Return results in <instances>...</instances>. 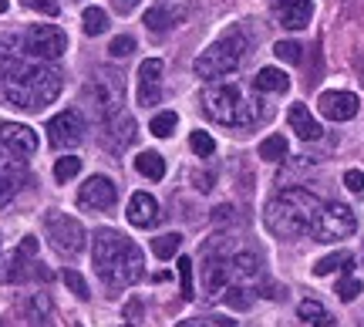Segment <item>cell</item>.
<instances>
[{"label":"cell","instance_id":"obj_1","mask_svg":"<svg viewBox=\"0 0 364 327\" xmlns=\"http://www.w3.org/2000/svg\"><path fill=\"white\" fill-rule=\"evenodd\" d=\"M0 95L14 108L41 112L61 95V71L0 41Z\"/></svg>","mask_w":364,"mask_h":327},{"label":"cell","instance_id":"obj_2","mask_svg":"<svg viewBox=\"0 0 364 327\" xmlns=\"http://www.w3.org/2000/svg\"><path fill=\"white\" fill-rule=\"evenodd\" d=\"M95 270L108 287H132L145 274L142 250L118 230H98L95 233Z\"/></svg>","mask_w":364,"mask_h":327},{"label":"cell","instance_id":"obj_3","mask_svg":"<svg viewBox=\"0 0 364 327\" xmlns=\"http://www.w3.org/2000/svg\"><path fill=\"white\" fill-rule=\"evenodd\" d=\"M321 206H324V203L314 196L311 189L290 186V189H280V193L267 203L263 223H267V230H270L273 236H280V240H297V236L314 230Z\"/></svg>","mask_w":364,"mask_h":327},{"label":"cell","instance_id":"obj_4","mask_svg":"<svg viewBox=\"0 0 364 327\" xmlns=\"http://www.w3.org/2000/svg\"><path fill=\"white\" fill-rule=\"evenodd\" d=\"M203 112H206L213 122L220 125H230V129H250L263 118V105L257 98H250L243 92V85H233V81H223V85H209L203 92Z\"/></svg>","mask_w":364,"mask_h":327},{"label":"cell","instance_id":"obj_5","mask_svg":"<svg viewBox=\"0 0 364 327\" xmlns=\"http://www.w3.org/2000/svg\"><path fill=\"white\" fill-rule=\"evenodd\" d=\"M250 51V41L243 31H226L220 41H213L206 51L196 58V75L199 78H223V75H233L236 68L243 65V58Z\"/></svg>","mask_w":364,"mask_h":327},{"label":"cell","instance_id":"obj_6","mask_svg":"<svg viewBox=\"0 0 364 327\" xmlns=\"http://www.w3.org/2000/svg\"><path fill=\"white\" fill-rule=\"evenodd\" d=\"M34 257H38V236H24V240H21V247L0 263V284H24L27 277L51 280V270H48V267H41Z\"/></svg>","mask_w":364,"mask_h":327},{"label":"cell","instance_id":"obj_7","mask_svg":"<svg viewBox=\"0 0 364 327\" xmlns=\"http://www.w3.org/2000/svg\"><path fill=\"white\" fill-rule=\"evenodd\" d=\"M354 230H358V216H354L351 206H344V203H324L311 233L317 243H334V240L354 236Z\"/></svg>","mask_w":364,"mask_h":327},{"label":"cell","instance_id":"obj_8","mask_svg":"<svg viewBox=\"0 0 364 327\" xmlns=\"http://www.w3.org/2000/svg\"><path fill=\"white\" fill-rule=\"evenodd\" d=\"M44 226H48V240L51 247L61 253V257H78L85 250V226H81L75 216H68L61 210H51L44 216Z\"/></svg>","mask_w":364,"mask_h":327},{"label":"cell","instance_id":"obj_9","mask_svg":"<svg viewBox=\"0 0 364 327\" xmlns=\"http://www.w3.org/2000/svg\"><path fill=\"white\" fill-rule=\"evenodd\" d=\"M68 51V38L61 27L54 24H34L24 34V54L38 58V61H58Z\"/></svg>","mask_w":364,"mask_h":327},{"label":"cell","instance_id":"obj_10","mask_svg":"<svg viewBox=\"0 0 364 327\" xmlns=\"http://www.w3.org/2000/svg\"><path fill=\"white\" fill-rule=\"evenodd\" d=\"M91 98H95V108H98V115L112 118L122 112L125 105V81L118 71H102V75H95L91 81Z\"/></svg>","mask_w":364,"mask_h":327},{"label":"cell","instance_id":"obj_11","mask_svg":"<svg viewBox=\"0 0 364 327\" xmlns=\"http://www.w3.org/2000/svg\"><path fill=\"white\" fill-rule=\"evenodd\" d=\"M81 139H85V118L75 108H68V112H61V115H54L48 122V142L54 149H75Z\"/></svg>","mask_w":364,"mask_h":327},{"label":"cell","instance_id":"obj_12","mask_svg":"<svg viewBox=\"0 0 364 327\" xmlns=\"http://www.w3.org/2000/svg\"><path fill=\"white\" fill-rule=\"evenodd\" d=\"M115 199H118V189L108 176H91L88 183L78 189V206L81 210H95V213L112 210Z\"/></svg>","mask_w":364,"mask_h":327},{"label":"cell","instance_id":"obj_13","mask_svg":"<svg viewBox=\"0 0 364 327\" xmlns=\"http://www.w3.org/2000/svg\"><path fill=\"white\" fill-rule=\"evenodd\" d=\"M24 183H27V169H24V162H21V156H14V152H7L0 145V206H7L21 193Z\"/></svg>","mask_w":364,"mask_h":327},{"label":"cell","instance_id":"obj_14","mask_svg":"<svg viewBox=\"0 0 364 327\" xmlns=\"http://www.w3.org/2000/svg\"><path fill=\"white\" fill-rule=\"evenodd\" d=\"M162 98V61L159 58H145L139 65V105L152 108Z\"/></svg>","mask_w":364,"mask_h":327},{"label":"cell","instance_id":"obj_15","mask_svg":"<svg viewBox=\"0 0 364 327\" xmlns=\"http://www.w3.org/2000/svg\"><path fill=\"white\" fill-rule=\"evenodd\" d=\"M0 145L7 152H14V156L27 159L38 152V132L27 129V125H17V122H4L0 125Z\"/></svg>","mask_w":364,"mask_h":327},{"label":"cell","instance_id":"obj_16","mask_svg":"<svg viewBox=\"0 0 364 327\" xmlns=\"http://www.w3.org/2000/svg\"><path fill=\"white\" fill-rule=\"evenodd\" d=\"M317 108H321V115H324L327 122H351V118L358 115L361 102H358V95H351V92H324L317 98Z\"/></svg>","mask_w":364,"mask_h":327},{"label":"cell","instance_id":"obj_17","mask_svg":"<svg viewBox=\"0 0 364 327\" xmlns=\"http://www.w3.org/2000/svg\"><path fill=\"white\" fill-rule=\"evenodd\" d=\"M273 17L287 31H304L314 17V0H273Z\"/></svg>","mask_w":364,"mask_h":327},{"label":"cell","instance_id":"obj_18","mask_svg":"<svg viewBox=\"0 0 364 327\" xmlns=\"http://www.w3.org/2000/svg\"><path fill=\"white\" fill-rule=\"evenodd\" d=\"M132 226H139V230H149V226H156L162 220V210H159L156 196H149V193H135L129 199V210H125Z\"/></svg>","mask_w":364,"mask_h":327},{"label":"cell","instance_id":"obj_19","mask_svg":"<svg viewBox=\"0 0 364 327\" xmlns=\"http://www.w3.org/2000/svg\"><path fill=\"white\" fill-rule=\"evenodd\" d=\"M287 122H290V132L297 135V139H304V142H314V139H321V125H317V118L311 115V108L307 105H290V112H287Z\"/></svg>","mask_w":364,"mask_h":327},{"label":"cell","instance_id":"obj_20","mask_svg":"<svg viewBox=\"0 0 364 327\" xmlns=\"http://www.w3.org/2000/svg\"><path fill=\"white\" fill-rule=\"evenodd\" d=\"M132 139H135V118L125 115V112L108 118V142H112V149H125V145H132Z\"/></svg>","mask_w":364,"mask_h":327},{"label":"cell","instance_id":"obj_21","mask_svg":"<svg viewBox=\"0 0 364 327\" xmlns=\"http://www.w3.org/2000/svg\"><path fill=\"white\" fill-rule=\"evenodd\" d=\"M182 17L179 11H169V7H152V11H145V27L152 31V34H166V31H172V27L179 24Z\"/></svg>","mask_w":364,"mask_h":327},{"label":"cell","instance_id":"obj_22","mask_svg":"<svg viewBox=\"0 0 364 327\" xmlns=\"http://www.w3.org/2000/svg\"><path fill=\"white\" fill-rule=\"evenodd\" d=\"M253 88L257 92H270V95H284L290 88V78H287L280 68H263L260 75L253 78Z\"/></svg>","mask_w":364,"mask_h":327},{"label":"cell","instance_id":"obj_23","mask_svg":"<svg viewBox=\"0 0 364 327\" xmlns=\"http://www.w3.org/2000/svg\"><path fill=\"white\" fill-rule=\"evenodd\" d=\"M297 314L307 327H334V317L327 314V307L324 304H317V301H300Z\"/></svg>","mask_w":364,"mask_h":327},{"label":"cell","instance_id":"obj_24","mask_svg":"<svg viewBox=\"0 0 364 327\" xmlns=\"http://www.w3.org/2000/svg\"><path fill=\"white\" fill-rule=\"evenodd\" d=\"M351 267H354V257L348 253V250H338V253H331V257L314 263V277H327V274H334V270L351 274Z\"/></svg>","mask_w":364,"mask_h":327},{"label":"cell","instance_id":"obj_25","mask_svg":"<svg viewBox=\"0 0 364 327\" xmlns=\"http://www.w3.org/2000/svg\"><path fill=\"white\" fill-rule=\"evenodd\" d=\"M135 169L142 172L145 179L159 183V179L166 176V159L159 156V152H139V159H135Z\"/></svg>","mask_w":364,"mask_h":327},{"label":"cell","instance_id":"obj_26","mask_svg":"<svg viewBox=\"0 0 364 327\" xmlns=\"http://www.w3.org/2000/svg\"><path fill=\"white\" fill-rule=\"evenodd\" d=\"M223 301L230 304L233 311H250V307H253V301H257V290L247 287V284H230V287H226V294H223Z\"/></svg>","mask_w":364,"mask_h":327},{"label":"cell","instance_id":"obj_27","mask_svg":"<svg viewBox=\"0 0 364 327\" xmlns=\"http://www.w3.org/2000/svg\"><path fill=\"white\" fill-rule=\"evenodd\" d=\"M179 247H182V236L179 233H162V236H156V240H152V253H156L159 260H172V257L179 253Z\"/></svg>","mask_w":364,"mask_h":327},{"label":"cell","instance_id":"obj_28","mask_svg":"<svg viewBox=\"0 0 364 327\" xmlns=\"http://www.w3.org/2000/svg\"><path fill=\"white\" fill-rule=\"evenodd\" d=\"M81 24H85V34L98 38L102 31H108V14H105L102 7H85V14H81Z\"/></svg>","mask_w":364,"mask_h":327},{"label":"cell","instance_id":"obj_29","mask_svg":"<svg viewBox=\"0 0 364 327\" xmlns=\"http://www.w3.org/2000/svg\"><path fill=\"white\" fill-rule=\"evenodd\" d=\"M260 159H267V162H284L287 159V139L284 135H270V139H263L260 142Z\"/></svg>","mask_w":364,"mask_h":327},{"label":"cell","instance_id":"obj_30","mask_svg":"<svg viewBox=\"0 0 364 327\" xmlns=\"http://www.w3.org/2000/svg\"><path fill=\"white\" fill-rule=\"evenodd\" d=\"M273 54L287 61V65H300V58H304V48H300L297 41H277L273 44Z\"/></svg>","mask_w":364,"mask_h":327},{"label":"cell","instance_id":"obj_31","mask_svg":"<svg viewBox=\"0 0 364 327\" xmlns=\"http://www.w3.org/2000/svg\"><path fill=\"white\" fill-rule=\"evenodd\" d=\"M78 172H81V159L65 156V159H58V166H54V179H58V183H68V179H75Z\"/></svg>","mask_w":364,"mask_h":327},{"label":"cell","instance_id":"obj_32","mask_svg":"<svg viewBox=\"0 0 364 327\" xmlns=\"http://www.w3.org/2000/svg\"><path fill=\"white\" fill-rule=\"evenodd\" d=\"M334 294H338V297H341L344 304L358 301V294H361V280H358L354 274H344V277L338 280V290H334Z\"/></svg>","mask_w":364,"mask_h":327},{"label":"cell","instance_id":"obj_33","mask_svg":"<svg viewBox=\"0 0 364 327\" xmlns=\"http://www.w3.org/2000/svg\"><path fill=\"white\" fill-rule=\"evenodd\" d=\"M176 122H179L176 112H159V115L152 118V125H149V129H152V135H159V139H169L172 132H176Z\"/></svg>","mask_w":364,"mask_h":327},{"label":"cell","instance_id":"obj_34","mask_svg":"<svg viewBox=\"0 0 364 327\" xmlns=\"http://www.w3.org/2000/svg\"><path fill=\"white\" fill-rule=\"evenodd\" d=\"M189 145H193V152L199 159H209L213 152H216V142H213L209 132H193V135H189Z\"/></svg>","mask_w":364,"mask_h":327},{"label":"cell","instance_id":"obj_35","mask_svg":"<svg viewBox=\"0 0 364 327\" xmlns=\"http://www.w3.org/2000/svg\"><path fill=\"white\" fill-rule=\"evenodd\" d=\"M179 287H182V301H193L196 290H193V260L182 257L179 260Z\"/></svg>","mask_w":364,"mask_h":327},{"label":"cell","instance_id":"obj_36","mask_svg":"<svg viewBox=\"0 0 364 327\" xmlns=\"http://www.w3.org/2000/svg\"><path fill=\"white\" fill-rule=\"evenodd\" d=\"M65 284H68V290L78 297V301H88L91 294H88V284H85V277L78 274V270H65Z\"/></svg>","mask_w":364,"mask_h":327},{"label":"cell","instance_id":"obj_37","mask_svg":"<svg viewBox=\"0 0 364 327\" xmlns=\"http://www.w3.org/2000/svg\"><path fill=\"white\" fill-rule=\"evenodd\" d=\"M176 327H236V321H226V317H189V321H179Z\"/></svg>","mask_w":364,"mask_h":327},{"label":"cell","instance_id":"obj_38","mask_svg":"<svg viewBox=\"0 0 364 327\" xmlns=\"http://www.w3.org/2000/svg\"><path fill=\"white\" fill-rule=\"evenodd\" d=\"M108 51H112V58H129V54L135 51V38L122 34V38H115L112 44H108Z\"/></svg>","mask_w":364,"mask_h":327},{"label":"cell","instance_id":"obj_39","mask_svg":"<svg viewBox=\"0 0 364 327\" xmlns=\"http://www.w3.org/2000/svg\"><path fill=\"white\" fill-rule=\"evenodd\" d=\"M24 7H31V11H38V14H48V17H58V0H21Z\"/></svg>","mask_w":364,"mask_h":327},{"label":"cell","instance_id":"obj_40","mask_svg":"<svg viewBox=\"0 0 364 327\" xmlns=\"http://www.w3.org/2000/svg\"><path fill=\"white\" fill-rule=\"evenodd\" d=\"M344 186H348L351 193H364V172L361 169H348L344 172Z\"/></svg>","mask_w":364,"mask_h":327},{"label":"cell","instance_id":"obj_41","mask_svg":"<svg viewBox=\"0 0 364 327\" xmlns=\"http://www.w3.org/2000/svg\"><path fill=\"white\" fill-rule=\"evenodd\" d=\"M142 314V307H139V304H129V307H125V317H139Z\"/></svg>","mask_w":364,"mask_h":327},{"label":"cell","instance_id":"obj_42","mask_svg":"<svg viewBox=\"0 0 364 327\" xmlns=\"http://www.w3.org/2000/svg\"><path fill=\"white\" fill-rule=\"evenodd\" d=\"M132 4H135V0H115V7H118V11H129Z\"/></svg>","mask_w":364,"mask_h":327},{"label":"cell","instance_id":"obj_43","mask_svg":"<svg viewBox=\"0 0 364 327\" xmlns=\"http://www.w3.org/2000/svg\"><path fill=\"white\" fill-rule=\"evenodd\" d=\"M4 11H7V0H0V14H4Z\"/></svg>","mask_w":364,"mask_h":327},{"label":"cell","instance_id":"obj_44","mask_svg":"<svg viewBox=\"0 0 364 327\" xmlns=\"http://www.w3.org/2000/svg\"><path fill=\"white\" fill-rule=\"evenodd\" d=\"M361 257H364V250H361Z\"/></svg>","mask_w":364,"mask_h":327},{"label":"cell","instance_id":"obj_45","mask_svg":"<svg viewBox=\"0 0 364 327\" xmlns=\"http://www.w3.org/2000/svg\"><path fill=\"white\" fill-rule=\"evenodd\" d=\"M75 327H81V324H75Z\"/></svg>","mask_w":364,"mask_h":327}]
</instances>
